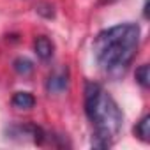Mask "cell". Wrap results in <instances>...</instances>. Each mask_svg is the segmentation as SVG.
Returning <instances> with one entry per match:
<instances>
[{
	"label": "cell",
	"instance_id": "cell-1",
	"mask_svg": "<svg viewBox=\"0 0 150 150\" xmlns=\"http://www.w3.org/2000/svg\"><path fill=\"white\" fill-rule=\"evenodd\" d=\"M139 35L138 23H120L99 32L94 39V57L101 71L111 78H120L136 57Z\"/></svg>",
	"mask_w": 150,
	"mask_h": 150
},
{
	"label": "cell",
	"instance_id": "cell-2",
	"mask_svg": "<svg viewBox=\"0 0 150 150\" xmlns=\"http://www.w3.org/2000/svg\"><path fill=\"white\" fill-rule=\"evenodd\" d=\"M85 113L94 125V148H110L124 125V113L103 85L85 83Z\"/></svg>",
	"mask_w": 150,
	"mask_h": 150
},
{
	"label": "cell",
	"instance_id": "cell-3",
	"mask_svg": "<svg viewBox=\"0 0 150 150\" xmlns=\"http://www.w3.org/2000/svg\"><path fill=\"white\" fill-rule=\"evenodd\" d=\"M67 83H69V72H67V69H60L48 78L46 90L50 94H60L67 88Z\"/></svg>",
	"mask_w": 150,
	"mask_h": 150
},
{
	"label": "cell",
	"instance_id": "cell-4",
	"mask_svg": "<svg viewBox=\"0 0 150 150\" xmlns=\"http://www.w3.org/2000/svg\"><path fill=\"white\" fill-rule=\"evenodd\" d=\"M53 50H55V46H53V42L46 35L35 37V41H34V51H35V55L41 60H50L53 57Z\"/></svg>",
	"mask_w": 150,
	"mask_h": 150
},
{
	"label": "cell",
	"instance_id": "cell-5",
	"mask_svg": "<svg viewBox=\"0 0 150 150\" xmlns=\"http://www.w3.org/2000/svg\"><path fill=\"white\" fill-rule=\"evenodd\" d=\"M11 103L16 110H32L35 106V97L30 92H16Z\"/></svg>",
	"mask_w": 150,
	"mask_h": 150
},
{
	"label": "cell",
	"instance_id": "cell-6",
	"mask_svg": "<svg viewBox=\"0 0 150 150\" xmlns=\"http://www.w3.org/2000/svg\"><path fill=\"white\" fill-rule=\"evenodd\" d=\"M134 134L143 143H148L150 141V115H143L139 118V122L134 125Z\"/></svg>",
	"mask_w": 150,
	"mask_h": 150
},
{
	"label": "cell",
	"instance_id": "cell-7",
	"mask_svg": "<svg viewBox=\"0 0 150 150\" xmlns=\"http://www.w3.org/2000/svg\"><path fill=\"white\" fill-rule=\"evenodd\" d=\"M13 67L18 74H23V76H27V74H30L34 71V62L27 57H18L14 62H13Z\"/></svg>",
	"mask_w": 150,
	"mask_h": 150
},
{
	"label": "cell",
	"instance_id": "cell-8",
	"mask_svg": "<svg viewBox=\"0 0 150 150\" xmlns=\"http://www.w3.org/2000/svg\"><path fill=\"white\" fill-rule=\"evenodd\" d=\"M136 81L143 87V88H148V85H150V67H148V64H141L138 69H136Z\"/></svg>",
	"mask_w": 150,
	"mask_h": 150
}]
</instances>
